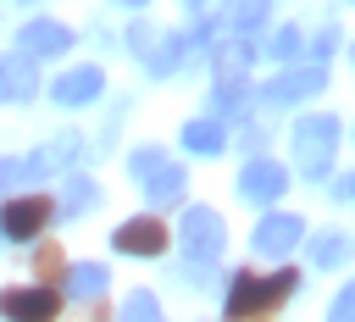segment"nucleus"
Here are the masks:
<instances>
[{
	"mask_svg": "<svg viewBox=\"0 0 355 322\" xmlns=\"http://www.w3.org/2000/svg\"><path fill=\"white\" fill-rule=\"evenodd\" d=\"M294 289H300V272H294V266H283V272H272V278L239 272V278H233V289H227V316H233V322H250V316H261V311L283 305Z\"/></svg>",
	"mask_w": 355,
	"mask_h": 322,
	"instance_id": "1",
	"label": "nucleus"
},
{
	"mask_svg": "<svg viewBox=\"0 0 355 322\" xmlns=\"http://www.w3.org/2000/svg\"><path fill=\"white\" fill-rule=\"evenodd\" d=\"M128 167H133V178H139V189H144V200H150L155 211L183 200V167H178L166 150L144 144V150H133V155H128Z\"/></svg>",
	"mask_w": 355,
	"mask_h": 322,
	"instance_id": "2",
	"label": "nucleus"
},
{
	"mask_svg": "<svg viewBox=\"0 0 355 322\" xmlns=\"http://www.w3.org/2000/svg\"><path fill=\"white\" fill-rule=\"evenodd\" d=\"M333 139H338V122H333V117H305V122L294 128V167L322 183V172H327V161H333Z\"/></svg>",
	"mask_w": 355,
	"mask_h": 322,
	"instance_id": "3",
	"label": "nucleus"
},
{
	"mask_svg": "<svg viewBox=\"0 0 355 322\" xmlns=\"http://www.w3.org/2000/svg\"><path fill=\"white\" fill-rule=\"evenodd\" d=\"M222 239H227L222 217H216L211 205H189V217H183V255H189L194 266H211V261L222 255Z\"/></svg>",
	"mask_w": 355,
	"mask_h": 322,
	"instance_id": "4",
	"label": "nucleus"
},
{
	"mask_svg": "<svg viewBox=\"0 0 355 322\" xmlns=\"http://www.w3.org/2000/svg\"><path fill=\"white\" fill-rule=\"evenodd\" d=\"M50 217H55V200H50V194H22V200H6V211H0V233L22 244V239H33Z\"/></svg>",
	"mask_w": 355,
	"mask_h": 322,
	"instance_id": "5",
	"label": "nucleus"
},
{
	"mask_svg": "<svg viewBox=\"0 0 355 322\" xmlns=\"http://www.w3.org/2000/svg\"><path fill=\"white\" fill-rule=\"evenodd\" d=\"M283 189H288V172H283L277 161H266V155H255V161L244 167V178H239V194H244L250 205H272Z\"/></svg>",
	"mask_w": 355,
	"mask_h": 322,
	"instance_id": "6",
	"label": "nucleus"
},
{
	"mask_svg": "<svg viewBox=\"0 0 355 322\" xmlns=\"http://www.w3.org/2000/svg\"><path fill=\"white\" fill-rule=\"evenodd\" d=\"M111 244H116L122 255H161V250H166V222H155V217H133V222L116 228Z\"/></svg>",
	"mask_w": 355,
	"mask_h": 322,
	"instance_id": "7",
	"label": "nucleus"
},
{
	"mask_svg": "<svg viewBox=\"0 0 355 322\" xmlns=\"http://www.w3.org/2000/svg\"><path fill=\"white\" fill-rule=\"evenodd\" d=\"M0 316L6 322H50L55 316V294L50 289H6L0 294Z\"/></svg>",
	"mask_w": 355,
	"mask_h": 322,
	"instance_id": "8",
	"label": "nucleus"
},
{
	"mask_svg": "<svg viewBox=\"0 0 355 322\" xmlns=\"http://www.w3.org/2000/svg\"><path fill=\"white\" fill-rule=\"evenodd\" d=\"M322 89V67H294V72H277L266 89H261V100L266 105H294V100H305V94H316Z\"/></svg>",
	"mask_w": 355,
	"mask_h": 322,
	"instance_id": "9",
	"label": "nucleus"
},
{
	"mask_svg": "<svg viewBox=\"0 0 355 322\" xmlns=\"http://www.w3.org/2000/svg\"><path fill=\"white\" fill-rule=\"evenodd\" d=\"M300 233H305V228H300V217H288V211H272V217H261V228H255V250L283 261V255L300 244Z\"/></svg>",
	"mask_w": 355,
	"mask_h": 322,
	"instance_id": "10",
	"label": "nucleus"
},
{
	"mask_svg": "<svg viewBox=\"0 0 355 322\" xmlns=\"http://www.w3.org/2000/svg\"><path fill=\"white\" fill-rule=\"evenodd\" d=\"M17 44H22L28 61H33V56H61V50L72 44V33H67L61 22H44V17H39V22H28V28L17 33Z\"/></svg>",
	"mask_w": 355,
	"mask_h": 322,
	"instance_id": "11",
	"label": "nucleus"
},
{
	"mask_svg": "<svg viewBox=\"0 0 355 322\" xmlns=\"http://www.w3.org/2000/svg\"><path fill=\"white\" fill-rule=\"evenodd\" d=\"M100 89H105L100 67H72V72H61V78H55V89H50V94H55L61 105H89Z\"/></svg>",
	"mask_w": 355,
	"mask_h": 322,
	"instance_id": "12",
	"label": "nucleus"
},
{
	"mask_svg": "<svg viewBox=\"0 0 355 322\" xmlns=\"http://www.w3.org/2000/svg\"><path fill=\"white\" fill-rule=\"evenodd\" d=\"M39 89V72H33V61L17 50V56H0V100H28Z\"/></svg>",
	"mask_w": 355,
	"mask_h": 322,
	"instance_id": "13",
	"label": "nucleus"
},
{
	"mask_svg": "<svg viewBox=\"0 0 355 322\" xmlns=\"http://www.w3.org/2000/svg\"><path fill=\"white\" fill-rule=\"evenodd\" d=\"M72 155H78V139L67 133V139H50L44 150H33V155H28L22 167H28V178H50V172H61V167H67Z\"/></svg>",
	"mask_w": 355,
	"mask_h": 322,
	"instance_id": "14",
	"label": "nucleus"
},
{
	"mask_svg": "<svg viewBox=\"0 0 355 322\" xmlns=\"http://www.w3.org/2000/svg\"><path fill=\"white\" fill-rule=\"evenodd\" d=\"M183 56H189V39H183V33H155V44L144 50V67H150L155 78H166Z\"/></svg>",
	"mask_w": 355,
	"mask_h": 322,
	"instance_id": "15",
	"label": "nucleus"
},
{
	"mask_svg": "<svg viewBox=\"0 0 355 322\" xmlns=\"http://www.w3.org/2000/svg\"><path fill=\"white\" fill-rule=\"evenodd\" d=\"M250 56H255V44H244V39H227V44L216 50V83H244V72H250Z\"/></svg>",
	"mask_w": 355,
	"mask_h": 322,
	"instance_id": "16",
	"label": "nucleus"
},
{
	"mask_svg": "<svg viewBox=\"0 0 355 322\" xmlns=\"http://www.w3.org/2000/svg\"><path fill=\"white\" fill-rule=\"evenodd\" d=\"M183 144H189L194 155H216V150L227 144V133H222V122L200 117V122H189V128H183Z\"/></svg>",
	"mask_w": 355,
	"mask_h": 322,
	"instance_id": "17",
	"label": "nucleus"
},
{
	"mask_svg": "<svg viewBox=\"0 0 355 322\" xmlns=\"http://www.w3.org/2000/svg\"><path fill=\"white\" fill-rule=\"evenodd\" d=\"M94 200H100V189H94L83 172H67V183H61V211H67V217H83Z\"/></svg>",
	"mask_w": 355,
	"mask_h": 322,
	"instance_id": "18",
	"label": "nucleus"
},
{
	"mask_svg": "<svg viewBox=\"0 0 355 322\" xmlns=\"http://www.w3.org/2000/svg\"><path fill=\"white\" fill-rule=\"evenodd\" d=\"M61 283H67V294H78V300H100V294H105V266H72Z\"/></svg>",
	"mask_w": 355,
	"mask_h": 322,
	"instance_id": "19",
	"label": "nucleus"
},
{
	"mask_svg": "<svg viewBox=\"0 0 355 322\" xmlns=\"http://www.w3.org/2000/svg\"><path fill=\"white\" fill-rule=\"evenodd\" d=\"M311 261L316 266H344L349 261V239L344 233H316L311 239Z\"/></svg>",
	"mask_w": 355,
	"mask_h": 322,
	"instance_id": "20",
	"label": "nucleus"
},
{
	"mask_svg": "<svg viewBox=\"0 0 355 322\" xmlns=\"http://www.w3.org/2000/svg\"><path fill=\"white\" fill-rule=\"evenodd\" d=\"M266 6H272V0H239V6L227 11V28H233V33H250V28H261V22H266Z\"/></svg>",
	"mask_w": 355,
	"mask_h": 322,
	"instance_id": "21",
	"label": "nucleus"
},
{
	"mask_svg": "<svg viewBox=\"0 0 355 322\" xmlns=\"http://www.w3.org/2000/svg\"><path fill=\"white\" fill-rule=\"evenodd\" d=\"M122 322H161V305H155V294L133 289V294L122 300Z\"/></svg>",
	"mask_w": 355,
	"mask_h": 322,
	"instance_id": "22",
	"label": "nucleus"
},
{
	"mask_svg": "<svg viewBox=\"0 0 355 322\" xmlns=\"http://www.w3.org/2000/svg\"><path fill=\"white\" fill-rule=\"evenodd\" d=\"M250 105V83H216V111L222 117H239Z\"/></svg>",
	"mask_w": 355,
	"mask_h": 322,
	"instance_id": "23",
	"label": "nucleus"
},
{
	"mask_svg": "<svg viewBox=\"0 0 355 322\" xmlns=\"http://www.w3.org/2000/svg\"><path fill=\"white\" fill-rule=\"evenodd\" d=\"M266 56H272V61H294V56H300V28H288V22H283V28L272 33Z\"/></svg>",
	"mask_w": 355,
	"mask_h": 322,
	"instance_id": "24",
	"label": "nucleus"
},
{
	"mask_svg": "<svg viewBox=\"0 0 355 322\" xmlns=\"http://www.w3.org/2000/svg\"><path fill=\"white\" fill-rule=\"evenodd\" d=\"M33 266H39V278H44V283H61V278H67V255H61L55 244H44Z\"/></svg>",
	"mask_w": 355,
	"mask_h": 322,
	"instance_id": "25",
	"label": "nucleus"
},
{
	"mask_svg": "<svg viewBox=\"0 0 355 322\" xmlns=\"http://www.w3.org/2000/svg\"><path fill=\"white\" fill-rule=\"evenodd\" d=\"M327 322H355V294H349V289H338V294H333V311H327Z\"/></svg>",
	"mask_w": 355,
	"mask_h": 322,
	"instance_id": "26",
	"label": "nucleus"
},
{
	"mask_svg": "<svg viewBox=\"0 0 355 322\" xmlns=\"http://www.w3.org/2000/svg\"><path fill=\"white\" fill-rule=\"evenodd\" d=\"M22 178H28L22 161H0V189H11V183H22Z\"/></svg>",
	"mask_w": 355,
	"mask_h": 322,
	"instance_id": "27",
	"label": "nucleus"
},
{
	"mask_svg": "<svg viewBox=\"0 0 355 322\" xmlns=\"http://www.w3.org/2000/svg\"><path fill=\"white\" fill-rule=\"evenodd\" d=\"M216 6H222V0H189V17H200V22H211V17H216Z\"/></svg>",
	"mask_w": 355,
	"mask_h": 322,
	"instance_id": "28",
	"label": "nucleus"
},
{
	"mask_svg": "<svg viewBox=\"0 0 355 322\" xmlns=\"http://www.w3.org/2000/svg\"><path fill=\"white\" fill-rule=\"evenodd\" d=\"M239 139H244V150H261V139H266V133H261V128H255V122H250V128H244V133H239Z\"/></svg>",
	"mask_w": 355,
	"mask_h": 322,
	"instance_id": "29",
	"label": "nucleus"
},
{
	"mask_svg": "<svg viewBox=\"0 0 355 322\" xmlns=\"http://www.w3.org/2000/svg\"><path fill=\"white\" fill-rule=\"evenodd\" d=\"M116 6H144V0H116Z\"/></svg>",
	"mask_w": 355,
	"mask_h": 322,
	"instance_id": "30",
	"label": "nucleus"
},
{
	"mask_svg": "<svg viewBox=\"0 0 355 322\" xmlns=\"http://www.w3.org/2000/svg\"><path fill=\"white\" fill-rule=\"evenodd\" d=\"M250 322H261V316H250Z\"/></svg>",
	"mask_w": 355,
	"mask_h": 322,
	"instance_id": "31",
	"label": "nucleus"
}]
</instances>
